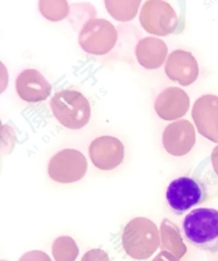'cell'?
Masks as SVG:
<instances>
[{
	"mask_svg": "<svg viewBox=\"0 0 218 261\" xmlns=\"http://www.w3.org/2000/svg\"><path fill=\"white\" fill-rule=\"evenodd\" d=\"M105 6L109 13L118 21H130L137 14L140 2L138 0H108Z\"/></svg>",
	"mask_w": 218,
	"mask_h": 261,
	"instance_id": "cell-16",
	"label": "cell"
},
{
	"mask_svg": "<svg viewBox=\"0 0 218 261\" xmlns=\"http://www.w3.org/2000/svg\"><path fill=\"white\" fill-rule=\"evenodd\" d=\"M191 117L201 136L218 142V97L205 95L192 106Z\"/></svg>",
	"mask_w": 218,
	"mask_h": 261,
	"instance_id": "cell-10",
	"label": "cell"
},
{
	"mask_svg": "<svg viewBox=\"0 0 218 261\" xmlns=\"http://www.w3.org/2000/svg\"><path fill=\"white\" fill-rule=\"evenodd\" d=\"M19 261H52V259L42 251H30L25 253Z\"/></svg>",
	"mask_w": 218,
	"mask_h": 261,
	"instance_id": "cell-20",
	"label": "cell"
},
{
	"mask_svg": "<svg viewBox=\"0 0 218 261\" xmlns=\"http://www.w3.org/2000/svg\"><path fill=\"white\" fill-rule=\"evenodd\" d=\"M190 108V98L184 90L171 87L160 92L154 101V110L163 120H176L186 116Z\"/></svg>",
	"mask_w": 218,
	"mask_h": 261,
	"instance_id": "cell-12",
	"label": "cell"
},
{
	"mask_svg": "<svg viewBox=\"0 0 218 261\" xmlns=\"http://www.w3.org/2000/svg\"><path fill=\"white\" fill-rule=\"evenodd\" d=\"M160 240H161L162 251L169 252L179 259L186 254L187 247L181 237L179 227L167 218L162 220L160 227Z\"/></svg>",
	"mask_w": 218,
	"mask_h": 261,
	"instance_id": "cell-15",
	"label": "cell"
},
{
	"mask_svg": "<svg viewBox=\"0 0 218 261\" xmlns=\"http://www.w3.org/2000/svg\"><path fill=\"white\" fill-rule=\"evenodd\" d=\"M81 261H110V258L104 250L93 248L86 252Z\"/></svg>",
	"mask_w": 218,
	"mask_h": 261,
	"instance_id": "cell-19",
	"label": "cell"
},
{
	"mask_svg": "<svg viewBox=\"0 0 218 261\" xmlns=\"http://www.w3.org/2000/svg\"><path fill=\"white\" fill-rule=\"evenodd\" d=\"M122 244L126 254L132 259H150L160 246L159 228L153 220L133 218L123 230Z\"/></svg>",
	"mask_w": 218,
	"mask_h": 261,
	"instance_id": "cell-3",
	"label": "cell"
},
{
	"mask_svg": "<svg viewBox=\"0 0 218 261\" xmlns=\"http://www.w3.org/2000/svg\"><path fill=\"white\" fill-rule=\"evenodd\" d=\"M210 159H211V163H212V168H213V170H215V173L218 176V146L213 148L212 153L210 155Z\"/></svg>",
	"mask_w": 218,
	"mask_h": 261,
	"instance_id": "cell-22",
	"label": "cell"
},
{
	"mask_svg": "<svg viewBox=\"0 0 218 261\" xmlns=\"http://www.w3.org/2000/svg\"><path fill=\"white\" fill-rule=\"evenodd\" d=\"M168 47L161 39L148 36L141 39L135 47V56L139 64L145 69H158L166 61Z\"/></svg>",
	"mask_w": 218,
	"mask_h": 261,
	"instance_id": "cell-14",
	"label": "cell"
},
{
	"mask_svg": "<svg viewBox=\"0 0 218 261\" xmlns=\"http://www.w3.org/2000/svg\"><path fill=\"white\" fill-rule=\"evenodd\" d=\"M141 27L156 36H167L179 27V16L169 4L163 0H148L140 12Z\"/></svg>",
	"mask_w": 218,
	"mask_h": 261,
	"instance_id": "cell-6",
	"label": "cell"
},
{
	"mask_svg": "<svg viewBox=\"0 0 218 261\" xmlns=\"http://www.w3.org/2000/svg\"><path fill=\"white\" fill-rule=\"evenodd\" d=\"M118 32L112 23L105 19H90L84 23L78 35V43L85 53L102 56L114 48Z\"/></svg>",
	"mask_w": 218,
	"mask_h": 261,
	"instance_id": "cell-5",
	"label": "cell"
},
{
	"mask_svg": "<svg viewBox=\"0 0 218 261\" xmlns=\"http://www.w3.org/2000/svg\"><path fill=\"white\" fill-rule=\"evenodd\" d=\"M164 71L173 82L188 87L199 77V64L190 51L176 49L168 55Z\"/></svg>",
	"mask_w": 218,
	"mask_h": 261,
	"instance_id": "cell-11",
	"label": "cell"
},
{
	"mask_svg": "<svg viewBox=\"0 0 218 261\" xmlns=\"http://www.w3.org/2000/svg\"><path fill=\"white\" fill-rule=\"evenodd\" d=\"M15 89L19 97L28 103L46 100L52 93V85L44 76L35 69H26L15 80Z\"/></svg>",
	"mask_w": 218,
	"mask_h": 261,
	"instance_id": "cell-13",
	"label": "cell"
},
{
	"mask_svg": "<svg viewBox=\"0 0 218 261\" xmlns=\"http://www.w3.org/2000/svg\"><path fill=\"white\" fill-rule=\"evenodd\" d=\"M196 142L195 128L189 120L172 122L162 134V145L173 156H183L190 152Z\"/></svg>",
	"mask_w": 218,
	"mask_h": 261,
	"instance_id": "cell-9",
	"label": "cell"
},
{
	"mask_svg": "<svg viewBox=\"0 0 218 261\" xmlns=\"http://www.w3.org/2000/svg\"><path fill=\"white\" fill-rule=\"evenodd\" d=\"M88 160L83 153L72 148L57 152L48 163V175L59 183H74L85 176Z\"/></svg>",
	"mask_w": 218,
	"mask_h": 261,
	"instance_id": "cell-7",
	"label": "cell"
},
{
	"mask_svg": "<svg viewBox=\"0 0 218 261\" xmlns=\"http://www.w3.org/2000/svg\"><path fill=\"white\" fill-rule=\"evenodd\" d=\"M89 156L98 169L113 170L124 161L125 147L117 138L100 137L90 144Z\"/></svg>",
	"mask_w": 218,
	"mask_h": 261,
	"instance_id": "cell-8",
	"label": "cell"
},
{
	"mask_svg": "<svg viewBox=\"0 0 218 261\" xmlns=\"http://www.w3.org/2000/svg\"><path fill=\"white\" fill-rule=\"evenodd\" d=\"M56 120L69 129H81L88 125L91 108L86 98L76 90H61L51 99Z\"/></svg>",
	"mask_w": 218,
	"mask_h": 261,
	"instance_id": "cell-4",
	"label": "cell"
},
{
	"mask_svg": "<svg viewBox=\"0 0 218 261\" xmlns=\"http://www.w3.org/2000/svg\"><path fill=\"white\" fill-rule=\"evenodd\" d=\"M52 253L55 261H75L80 250L71 237L62 236L54 240Z\"/></svg>",
	"mask_w": 218,
	"mask_h": 261,
	"instance_id": "cell-17",
	"label": "cell"
},
{
	"mask_svg": "<svg viewBox=\"0 0 218 261\" xmlns=\"http://www.w3.org/2000/svg\"><path fill=\"white\" fill-rule=\"evenodd\" d=\"M153 261H180V259L176 258L175 255H173L169 252L161 251L158 255L155 256Z\"/></svg>",
	"mask_w": 218,
	"mask_h": 261,
	"instance_id": "cell-21",
	"label": "cell"
},
{
	"mask_svg": "<svg viewBox=\"0 0 218 261\" xmlns=\"http://www.w3.org/2000/svg\"><path fill=\"white\" fill-rule=\"evenodd\" d=\"M40 11L51 21H60L68 15L67 2H40Z\"/></svg>",
	"mask_w": 218,
	"mask_h": 261,
	"instance_id": "cell-18",
	"label": "cell"
},
{
	"mask_svg": "<svg viewBox=\"0 0 218 261\" xmlns=\"http://www.w3.org/2000/svg\"><path fill=\"white\" fill-rule=\"evenodd\" d=\"M210 156L196 167L192 175L178 177L168 185L166 201L175 215H183L210 197L211 188L218 187V176L210 167Z\"/></svg>",
	"mask_w": 218,
	"mask_h": 261,
	"instance_id": "cell-1",
	"label": "cell"
},
{
	"mask_svg": "<svg viewBox=\"0 0 218 261\" xmlns=\"http://www.w3.org/2000/svg\"><path fill=\"white\" fill-rule=\"evenodd\" d=\"M184 238L195 247L210 253L218 252V210L197 207L188 212L182 222Z\"/></svg>",
	"mask_w": 218,
	"mask_h": 261,
	"instance_id": "cell-2",
	"label": "cell"
}]
</instances>
